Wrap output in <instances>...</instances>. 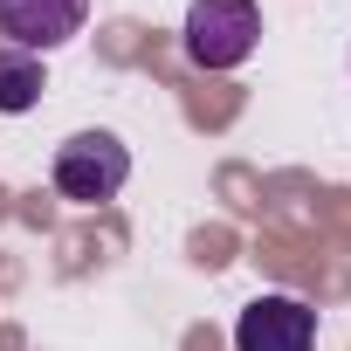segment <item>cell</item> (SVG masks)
Instances as JSON below:
<instances>
[{
    "instance_id": "cell-1",
    "label": "cell",
    "mask_w": 351,
    "mask_h": 351,
    "mask_svg": "<svg viewBox=\"0 0 351 351\" xmlns=\"http://www.w3.org/2000/svg\"><path fill=\"white\" fill-rule=\"evenodd\" d=\"M262 42V8L255 0H193L186 8V28H180V49L193 69H241Z\"/></svg>"
},
{
    "instance_id": "cell-2",
    "label": "cell",
    "mask_w": 351,
    "mask_h": 351,
    "mask_svg": "<svg viewBox=\"0 0 351 351\" xmlns=\"http://www.w3.org/2000/svg\"><path fill=\"white\" fill-rule=\"evenodd\" d=\"M131 180V145L117 131H76L56 145V193L76 200V207H97V200H117Z\"/></svg>"
},
{
    "instance_id": "cell-3",
    "label": "cell",
    "mask_w": 351,
    "mask_h": 351,
    "mask_svg": "<svg viewBox=\"0 0 351 351\" xmlns=\"http://www.w3.org/2000/svg\"><path fill=\"white\" fill-rule=\"evenodd\" d=\"M234 351H317V310L289 289H269L234 317Z\"/></svg>"
},
{
    "instance_id": "cell-4",
    "label": "cell",
    "mask_w": 351,
    "mask_h": 351,
    "mask_svg": "<svg viewBox=\"0 0 351 351\" xmlns=\"http://www.w3.org/2000/svg\"><path fill=\"white\" fill-rule=\"evenodd\" d=\"M83 21H90V0H0V35H8V49H28V56L76 42Z\"/></svg>"
},
{
    "instance_id": "cell-5",
    "label": "cell",
    "mask_w": 351,
    "mask_h": 351,
    "mask_svg": "<svg viewBox=\"0 0 351 351\" xmlns=\"http://www.w3.org/2000/svg\"><path fill=\"white\" fill-rule=\"evenodd\" d=\"M42 90H49L42 56H28V49H0V110L21 117V110H35V104H42Z\"/></svg>"
}]
</instances>
